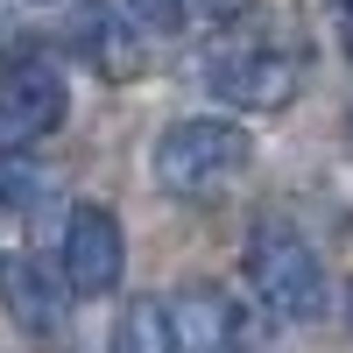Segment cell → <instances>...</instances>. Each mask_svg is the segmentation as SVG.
<instances>
[{
  "mask_svg": "<svg viewBox=\"0 0 353 353\" xmlns=\"http://www.w3.org/2000/svg\"><path fill=\"white\" fill-rule=\"evenodd\" d=\"M254 163V141L241 121H212V113H191L156 141V184L176 198H212L219 184H233Z\"/></svg>",
  "mask_w": 353,
  "mask_h": 353,
  "instance_id": "cell-1",
  "label": "cell"
},
{
  "mask_svg": "<svg viewBox=\"0 0 353 353\" xmlns=\"http://www.w3.org/2000/svg\"><path fill=\"white\" fill-rule=\"evenodd\" d=\"M248 283H254V297L269 304L276 318H290V325H311L318 311H325V269H318V254L297 226H283V219H261L248 233Z\"/></svg>",
  "mask_w": 353,
  "mask_h": 353,
  "instance_id": "cell-2",
  "label": "cell"
},
{
  "mask_svg": "<svg viewBox=\"0 0 353 353\" xmlns=\"http://www.w3.org/2000/svg\"><path fill=\"white\" fill-rule=\"evenodd\" d=\"M198 78H205L212 99L241 106V113H283L290 99H297V85H304L297 57L269 50V43H226V50H212L198 64Z\"/></svg>",
  "mask_w": 353,
  "mask_h": 353,
  "instance_id": "cell-3",
  "label": "cell"
},
{
  "mask_svg": "<svg viewBox=\"0 0 353 353\" xmlns=\"http://www.w3.org/2000/svg\"><path fill=\"white\" fill-rule=\"evenodd\" d=\"M64 276L78 297H113L128 276V233H121V212H106V205H71L64 219Z\"/></svg>",
  "mask_w": 353,
  "mask_h": 353,
  "instance_id": "cell-4",
  "label": "cell"
},
{
  "mask_svg": "<svg viewBox=\"0 0 353 353\" xmlns=\"http://www.w3.org/2000/svg\"><path fill=\"white\" fill-rule=\"evenodd\" d=\"M64 113H71V92L43 57H14L0 71V141H43L64 128Z\"/></svg>",
  "mask_w": 353,
  "mask_h": 353,
  "instance_id": "cell-5",
  "label": "cell"
},
{
  "mask_svg": "<svg viewBox=\"0 0 353 353\" xmlns=\"http://www.w3.org/2000/svg\"><path fill=\"white\" fill-rule=\"evenodd\" d=\"M0 304L14 311V325L21 332H64V304H71V276H64V261L57 269H43V254H28V248H8L0 254Z\"/></svg>",
  "mask_w": 353,
  "mask_h": 353,
  "instance_id": "cell-6",
  "label": "cell"
},
{
  "mask_svg": "<svg viewBox=\"0 0 353 353\" xmlns=\"http://www.w3.org/2000/svg\"><path fill=\"white\" fill-rule=\"evenodd\" d=\"M71 50L99 71V85H134L141 64H149V28H128L113 8H78Z\"/></svg>",
  "mask_w": 353,
  "mask_h": 353,
  "instance_id": "cell-7",
  "label": "cell"
},
{
  "mask_svg": "<svg viewBox=\"0 0 353 353\" xmlns=\"http://www.w3.org/2000/svg\"><path fill=\"white\" fill-rule=\"evenodd\" d=\"M170 318H176L184 353H241V325H233V304L219 290H184V297H170Z\"/></svg>",
  "mask_w": 353,
  "mask_h": 353,
  "instance_id": "cell-8",
  "label": "cell"
},
{
  "mask_svg": "<svg viewBox=\"0 0 353 353\" xmlns=\"http://www.w3.org/2000/svg\"><path fill=\"white\" fill-rule=\"evenodd\" d=\"M113 353H184L170 304H156V297H134V304L121 311V325H113Z\"/></svg>",
  "mask_w": 353,
  "mask_h": 353,
  "instance_id": "cell-9",
  "label": "cell"
},
{
  "mask_svg": "<svg viewBox=\"0 0 353 353\" xmlns=\"http://www.w3.org/2000/svg\"><path fill=\"white\" fill-rule=\"evenodd\" d=\"M43 198V163L28 156V141H0V212H28Z\"/></svg>",
  "mask_w": 353,
  "mask_h": 353,
  "instance_id": "cell-10",
  "label": "cell"
},
{
  "mask_svg": "<svg viewBox=\"0 0 353 353\" xmlns=\"http://www.w3.org/2000/svg\"><path fill=\"white\" fill-rule=\"evenodd\" d=\"M128 14L149 28V36H184V14L191 0H128Z\"/></svg>",
  "mask_w": 353,
  "mask_h": 353,
  "instance_id": "cell-11",
  "label": "cell"
},
{
  "mask_svg": "<svg viewBox=\"0 0 353 353\" xmlns=\"http://www.w3.org/2000/svg\"><path fill=\"white\" fill-rule=\"evenodd\" d=\"M248 8H254V0H198V14H205V21H241Z\"/></svg>",
  "mask_w": 353,
  "mask_h": 353,
  "instance_id": "cell-12",
  "label": "cell"
},
{
  "mask_svg": "<svg viewBox=\"0 0 353 353\" xmlns=\"http://www.w3.org/2000/svg\"><path fill=\"white\" fill-rule=\"evenodd\" d=\"M332 21H339V43H346V57H353V0H332Z\"/></svg>",
  "mask_w": 353,
  "mask_h": 353,
  "instance_id": "cell-13",
  "label": "cell"
},
{
  "mask_svg": "<svg viewBox=\"0 0 353 353\" xmlns=\"http://www.w3.org/2000/svg\"><path fill=\"white\" fill-rule=\"evenodd\" d=\"M346 311H353V297H346Z\"/></svg>",
  "mask_w": 353,
  "mask_h": 353,
  "instance_id": "cell-14",
  "label": "cell"
}]
</instances>
